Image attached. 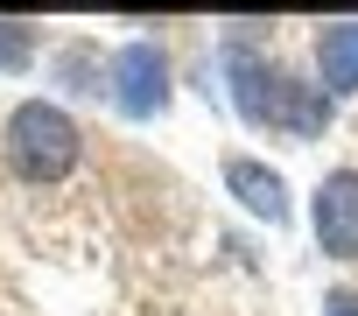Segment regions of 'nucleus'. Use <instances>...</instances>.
Here are the masks:
<instances>
[{
    "mask_svg": "<svg viewBox=\"0 0 358 316\" xmlns=\"http://www.w3.org/2000/svg\"><path fill=\"white\" fill-rule=\"evenodd\" d=\"M316 71L323 92H358V22H330L316 36Z\"/></svg>",
    "mask_w": 358,
    "mask_h": 316,
    "instance_id": "423d86ee",
    "label": "nucleus"
},
{
    "mask_svg": "<svg viewBox=\"0 0 358 316\" xmlns=\"http://www.w3.org/2000/svg\"><path fill=\"white\" fill-rule=\"evenodd\" d=\"M323 316H358V288H330L323 295Z\"/></svg>",
    "mask_w": 358,
    "mask_h": 316,
    "instance_id": "6e6552de",
    "label": "nucleus"
},
{
    "mask_svg": "<svg viewBox=\"0 0 358 316\" xmlns=\"http://www.w3.org/2000/svg\"><path fill=\"white\" fill-rule=\"evenodd\" d=\"M113 106L127 120H155L169 106V57L155 43H127L113 57Z\"/></svg>",
    "mask_w": 358,
    "mask_h": 316,
    "instance_id": "7ed1b4c3",
    "label": "nucleus"
},
{
    "mask_svg": "<svg viewBox=\"0 0 358 316\" xmlns=\"http://www.w3.org/2000/svg\"><path fill=\"white\" fill-rule=\"evenodd\" d=\"M225 71H232V106H239L253 127L323 134V120H330V92H309V85L281 78V71H274V64H260L253 50H225Z\"/></svg>",
    "mask_w": 358,
    "mask_h": 316,
    "instance_id": "f257e3e1",
    "label": "nucleus"
},
{
    "mask_svg": "<svg viewBox=\"0 0 358 316\" xmlns=\"http://www.w3.org/2000/svg\"><path fill=\"white\" fill-rule=\"evenodd\" d=\"M225 183H232V197H239L253 218H267V225L288 218V183H281L267 162H246V155H232V162H225Z\"/></svg>",
    "mask_w": 358,
    "mask_h": 316,
    "instance_id": "39448f33",
    "label": "nucleus"
},
{
    "mask_svg": "<svg viewBox=\"0 0 358 316\" xmlns=\"http://www.w3.org/2000/svg\"><path fill=\"white\" fill-rule=\"evenodd\" d=\"M8 162H15L22 183H57V176H71V169H78V127H71V113L50 106V99H22V106L8 113Z\"/></svg>",
    "mask_w": 358,
    "mask_h": 316,
    "instance_id": "f03ea898",
    "label": "nucleus"
},
{
    "mask_svg": "<svg viewBox=\"0 0 358 316\" xmlns=\"http://www.w3.org/2000/svg\"><path fill=\"white\" fill-rule=\"evenodd\" d=\"M309 232L330 260H358V169H330L309 204Z\"/></svg>",
    "mask_w": 358,
    "mask_h": 316,
    "instance_id": "20e7f679",
    "label": "nucleus"
},
{
    "mask_svg": "<svg viewBox=\"0 0 358 316\" xmlns=\"http://www.w3.org/2000/svg\"><path fill=\"white\" fill-rule=\"evenodd\" d=\"M0 64H29V29L0 22Z\"/></svg>",
    "mask_w": 358,
    "mask_h": 316,
    "instance_id": "0eeeda50",
    "label": "nucleus"
}]
</instances>
